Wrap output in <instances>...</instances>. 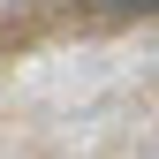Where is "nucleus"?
I'll return each instance as SVG.
<instances>
[{"mask_svg": "<svg viewBox=\"0 0 159 159\" xmlns=\"http://www.w3.org/2000/svg\"><path fill=\"white\" fill-rule=\"evenodd\" d=\"M91 8H106V15H159V0H91Z\"/></svg>", "mask_w": 159, "mask_h": 159, "instance_id": "nucleus-1", "label": "nucleus"}]
</instances>
